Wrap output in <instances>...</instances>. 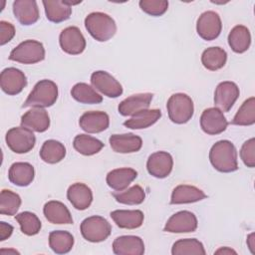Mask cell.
<instances>
[{
    "label": "cell",
    "mask_w": 255,
    "mask_h": 255,
    "mask_svg": "<svg viewBox=\"0 0 255 255\" xmlns=\"http://www.w3.org/2000/svg\"><path fill=\"white\" fill-rule=\"evenodd\" d=\"M212 166L220 172H233L238 169L237 151L234 144L227 139L215 142L209 151Z\"/></svg>",
    "instance_id": "cell-1"
},
{
    "label": "cell",
    "mask_w": 255,
    "mask_h": 255,
    "mask_svg": "<svg viewBox=\"0 0 255 255\" xmlns=\"http://www.w3.org/2000/svg\"><path fill=\"white\" fill-rule=\"evenodd\" d=\"M85 27L89 34L99 42H106L117 32L115 20L106 13L93 12L85 18Z\"/></svg>",
    "instance_id": "cell-2"
},
{
    "label": "cell",
    "mask_w": 255,
    "mask_h": 255,
    "mask_svg": "<svg viewBox=\"0 0 255 255\" xmlns=\"http://www.w3.org/2000/svg\"><path fill=\"white\" fill-rule=\"evenodd\" d=\"M58 99V87L51 80H41L33 88L23 104V108H48Z\"/></svg>",
    "instance_id": "cell-3"
},
{
    "label": "cell",
    "mask_w": 255,
    "mask_h": 255,
    "mask_svg": "<svg viewBox=\"0 0 255 255\" xmlns=\"http://www.w3.org/2000/svg\"><path fill=\"white\" fill-rule=\"evenodd\" d=\"M166 109L169 120L178 125L187 123L193 116V102L189 96L183 93H177L170 96L167 101Z\"/></svg>",
    "instance_id": "cell-4"
},
{
    "label": "cell",
    "mask_w": 255,
    "mask_h": 255,
    "mask_svg": "<svg viewBox=\"0 0 255 255\" xmlns=\"http://www.w3.org/2000/svg\"><path fill=\"white\" fill-rule=\"evenodd\" d=\"M45 59V49L41 42L26 40L15 47L9 55V60L22 64H36Z\"/></svg>",
    "instance_id": "cell-5"
},
{
    "label": "cell",
    "mask_w": 255,
    "mask_h": 255,
    "mask_svg": "<svg viewBox=\"0 0 255 255\" xmlns=\"http://www.w3.org/2000/svg\"><path fill=\"white\" fill-rule=\"evenodd\" d=\"M80 230L87 241L98 243L105 241L111 235L112 226L106 218L93 215L82 221Z\"/></svg>",
    "instance_id": "cell-6"
},
{
    "label": "cell",
    "mask_w": 255,
    "mask_h": 255,
    "mask_svg": "<svg viewBox=\"0 0 255 255\" xmlns=\"http://www.w3.org/2000/svg\"><path fill=\"white\" fill-rule=\"evenodd\" d=\"M8 147L16 153L29 152L36 143V137L32 130L24 127L10 128L5 136Z\"/></svg>",
    "instance_id": "cell-7"
},
{
    "label": "cell",
    "mask_w": 255,
    "mask_h": 255,
    "mask_svg": "<svg viewBox=\"0 0 255 255\" xmlns=\"http://www.w3.org/2000/svg\"><path fill=\"white\" fill-rule=\"evenodd\" d=\"M222 22L218 13L205 11L197 19L196 31L199 37L205 41L215 40L221 33Z\"/></svg>",
    "instance_id": "cell-8"
},
{
    "label": "cell",
    "mask_w": 255,
    "mask_h": 255,
    "mask_svg": "<svg viewBox=\"0 0 255 255\" xmlns=\"http://www.w3.org/2000/svg\"><path fill=\"white\" fill-rule=\"evenodd\" d=\"M91 84L108 98H118L123 94V87L115 77L106 71H96L91 75Z\"/></svg>",
    "instance_id": "cell-9"
},
{
    "label": "cell",
    "mask_w": 255,
    "mask_h": 255,
    "mask_svg": "<svg viewBox=\"0 0 255 255\" xmlns=\"http://www.w3.org/2000/svg\"><path fill=\"white\" fill-rule=\"evenodd\" d=\"M59 43L62 50L69 55H79L86 48V39L76 26L65 28L59 36Z\"/></svg>",
    "instance_id": "cell-10"
},
{
    "label": "cell",
    "mask_w": 255,
    "mask_h": 255,
    "mask_svg": "<svg viewBox=\"0 0 255 255\" xmlns=\"http://www.w3.org/2000/svg\"><path fill=\"white\" fill-rule=\"evenodd\" d=\"M27 85L25 74L17 68H6L0 75V87L2 91L9 95L15 96L20 94Z\"/></svg>",
    "instance_id": "cell-11"
},
{
    "label": "cell",
    "mask_w": 255,
    "mask_h": 255,
    "mask_svg": "<svg viewBox=\"0 0 255 255\" xmlns=\"http://www.w3.org/2000/svg\"><path fill=\"white\" fill-rule=\"evenodd\" d=\"M228 126V122L218 108L205 109L200 117L201 129L210 135L223 132Z\"/></svg>",
    "instance_id": "cell-12"
},
{
    "label": "cell",
    "mask_w": 255,
    "mask_h": 255,
    "mask_svg": "<svg viewBox=\"0 0 255 255\" xmlns=\"http://www.w3.org/2000/svg\"><path fill=\"white\" fill-rule=\"evenodd\" d=\"M198 222L196 216L187 210L174 213L169 217L164 226V231L170 233H188L194 232Z\"/></svg>",
    "instance_id": "cell-13"
},
{
    "label": "cell",
    "mask_w": 255,
    "mask_h": 255,
    "mask_svg": "<svg viewBox=\"0 0 255 255\" xmlns=\"http://www.w3.org/2000/svg\"><path fill=\"white\" fill-rule=\"evenodd\" d=\"M238 86L230 81L221 82L214 92V104L221 112H228L239 97Z\"/></svg>",
    "instance_id": "cell-14"
},
{
    "label": "cell",
    "mask_w": 255,
    "mask_h": 255,
    "mask_svg": "<svg viewBox=\"0 0 255 255\" xmlns=\"http://www.w3.org/2000/svg\"><path fill=\"white\" fill-rule=\"evenodd\" d=\"M173 167V158L166 151L151 153L146 161V169L150 175L156 178L167 177Z\"/></svg>",
    "instance_id": "cell-15"
},
{
    "label": "cell",
    "mask_w": 255,
    "mask_h": 255,
    "mask_svg": "<svg viewBox=\"0 0 255 255\" xmlns=\"http://www.w3.org/2000/svg\"><path fill=\"white\" fill-rule=\"evenodd\" d=\"M79 125L80 128L88 133H98L106 130L109 128L110 118L105 112H86L80 117Z\"/></svg>",
    "instance_id": "cell-16"
},
{
    "label": "cell",
    "mask_w": 255,
    "mask_h": 255,
    "mask_svg": "<svg viewBox=\"0 0 255 255\" xmlns=\"http://www.w3.org/2000/svg\"><path fill=\"white\" fill-rule=\"evenodd\" d=\"M21 126L32 131L44 132L50 127V118L43 108H32L22 116Z\"/></svg>",
    "instance_id": "cell-17"
},
{
    "label": "cell",
    "mask_w": 255,
    "mask_h": 255,
    "mask_svg": "<svg viewBox=\"0 0 255 255\" xmlns=\"http://www.w3.org/2000/svg\"><path fill=\"white\" fill-rule=\"evenodd\" d=\"M152 96L153 95L150 93L131 95L120 103L118 111L124 117L133 116L134 114L149 108Z\"/></svg>",
    "instance_id": "cell-18"
},
{
    "label": "cell",
    "mask_w": 255,
    "mask_h": 255,
    "mask_svg": "<svg viewBox=\"0 0 255 255\" xmlns=\"http://www.w3.org/2000/svg\"><path fill=\"white\" fill-rule=\"evenodd\" d=\"M13 13L18 22L24 26L35 24L39 19V8L34 0L14 1Z\"/></svg>",
    "instance_id": "cell-19"
},
{
    "label": "cell",
    "mask_w": 255,
    "mask_h": 255,
    "mask_svg": "<svg viewBox=\"0 0 255 255\" xmlns=\"http://www.w3.org/2000/svg\"><path fill=\"white\" fill-rule=\"evenodd\" d=\"M113 251L117 255H142L144 243L138 236L124 235L114 240Z\"/></svg>",
    "instance_id": "cell-20"
},
{
    "label": "cell",
    "mask_w": 255,
    "mask_h": 255,
    "mask_svg": "<svg viewBox=\"0 0 255 255\" xmlns=\"http://www.w3.org/2000/svg\"><path fill=\"white\" fill-rule=\"evenodd\" d=\"M109 141L112 149L119 153L136 152L142 146L141 137L133 133L113 134Z\"/></svg>",
    "instance_id": "cell-21"
},
{
    "label": "cell",
    "mask_w": 255,
    "mask_h": 255,
    "mask_svg": "<svg viewBox=\"0 0 255 255\" xmlns=\"http://www.w3.org/2000/svg\"><path fill=\"white\" fill-rule=\"evenodd\" d=\"M67 198L76 209L85 210L92 204L93 192L85 183L76 182L68 188Z\"/></svg>",
    "instance_id": "cell-22"
},
{
    "label": "cell",
    "mask_w": 255,
    "mask_h": 255,
    "mask_svg": "<svg viewBox=\"0 0 255 255\" xmlns=\"http://www.w3.org/2000/svg\"><path fill=\"white\" fill-rule=\"evenodd\" d=\"M136 176L137 172L133 168L122 167L111 170L107 174L106 181L112 189L116 191H123L128 187Z\"/></svg>",
    "instance_id": "cell-23"
},
{
    "label": "cell",
    "mask_w": 255,
    "mask_h": 255,
    "mask_svg": "<svg viewBox=\"0 0 255 255\" xmlns=\"http://www.w3.org/2000/svg\"><path fill=\"white\" fill-rule=\"evenodd\" d=\"M43 213L46 219L53 224H72L73 218L67 206L61 201L51 200L45 203Z\"/></svg>",
    "instance_id": "cell-24"
},
{
    "label": "cell",
    "mask_w": 255,
    "mask_h": 255,
    "mask_svg": "<svg viewBox=\"0 0 255 255\" xmlns=\"http://www.w3.org/2000/svg\"><path fill=\"white\" fill-rule=\"evenodd\" d=\"M204 198H206V194L198 187L188 184H180L172 190L170 204L193 203Z\"/></svg>",
    "instance_id": "cell-25"
},
{
    "label": "cell",
    "mask_w": 255,
    "mask_h": 255,
    "mask_svg": "<svg viewBox=\"0 0 255 255\" xmlns=\"http://www.w3.org/2000/svg\"><path fill=\"white\" fill-rule=\"evenodd\" d=\"M114 222L124 229H135L142 225L144 215L140 210H114L111 212Z\"/></svg>",
    "instance_id": "cell-26"
},
{
    "label": "cell",
    "mask_w": 255,
    "mask_h": 255,
    "mask_svg": "<svg viewBox=\"0 0 255 255\" xmlns=\"http://www.w3.org/2000/svg\"><path fill=\"white\" fill-rule=\"evenodd\" d=\"M35 170L28 162H15L8 171V178L11 183L17 186H28L34 180Z\"/></svg>",
    "instance_id": "cell-27"
},
{
    "label": "cell",
    "mask_w": 255,
    "mask_h": 255,
    "mask_svg": "<svg viewBox=\"0 0 255 255\" xmlns=\"http://www.w3.org/2000/svg\"><path fill=\"white\" fill-rule=\"evenodd\" d=\"M46 17L53 23H61L68 20L72 14V6L67 1L46 0L43 1Z\"/></svg>",
    "instance_id": "cell-28"
},
{
    "label": "cell",
    "mask_w": 255,
    "mask_h": 255,
    "mask_svg": "<svg viewBox=\"0 0 255 255\" xmlns=\"http://www.w3.org/2000/svg\"><path fill=\"white\" fill-rule=\"evenodd\" d=\"M161 117V112L157 109H151V110H143L140 111L133 116H131L130 119L127 120L124 123V126L128 128L131 129H141L146 128L152 125H154Z\"/></svg>",
    "instance_id": "cell-29"
},
{
    "label": "cell",
    "mask_w": 255,
    "mask_h": 255,
    "mask_svg": "<svg viewBox=\"0 0 255 255\" xmlns=\"http://www.w3.org/2000/svg\"><path fill=\"white\" fill-rule=\"evenodd\" d=\"M228 44L233 52L241 54L246 52L251 44V35L247 27L236 25L228 35Z\"/></svg>",
    "instance_id": "cell-30"
},
{
    "label": "cell",
    "mask_w": 255,
    "mask_h": 255,
    "mask_svg": "<svg viewBox=\"0 0 255 255\" xmlns=\"http://www.w3.org/2000/svg\"><path fill=\"white\" fill-rule=\"evenodd\" d=\"M227 61V53L220 47H210L203 51L201 63L209 71H217L223 68Z\"/></svg>",
    "instance_id": "cell-31"
},
{
    "label": "cell",
    "mask_w": 255,
    "mask_h": 255,
    "mask_svg": "<svg viewBox=\"0 0 255 255\" xmlns=\"http://www.w3.org/2000/svg\"><path fill=\"white\" fill-rule=\"evenodd\" d=\"M39 154L43 161L54 164L64 159L66 155V147L58 140L48 139L42 144Z\"/></svg>",
    "instance_id": "cell-32"
},
{
    "label": "cell",
    "mask_w": 255,
    "mask_h": 255,
    "mask_svg": "<svg viewBox=\"0 0 255 255\" xmlns=\"http://www.w3.org/2000/svg\"><path fill=\"white\" fill-rule=\"evenodd\" d=\"M49 246L56 254H66L74 246L73 235L64 230H55L49 234Z\"/></svg>",
    "instance_id": "cell-33"
},
{
    "label": "cell",
    "mask_w": 255,
    "mask_h": 255,
    "mask_svg": "<svg viewBox=\"0 0 255 255\" xmlns=\"http://www.w3.org/2000/svg\"><path fill=\"white\" fill-rule=\"evenodd\" d=\"M73 99L81 104H100L103 102V97L96 90L86 83H78L71 90Z\"/></svg>",
    "instance_id": "cell-34"
},
{
    "label": "cell",
    "mask_w": 255,
    "mask_h": 255,
    "mask_svg": "<svg viewBox=\"0 0 255 255\" xmlns=\"http://www.w3.org/2000/svg\"><path fill=\"white\" fill-rule=\"evenodd\" d=\"M73 145L74 148L83 155H94L104 147V143L100 139L84 133L75 136Z\"/></svg>",
    "instance_id": "cell-35"
},
{
    "label": "cell",
    "mask_w": 255,
    "mask_h": 255,
    "mask_svg": "<svg viewBox=\"0 0 255 255\" xmlns=\"http://www.w3.org/2000/svg\"><path fill=\"white\" fill-rule=\"evenodd\" d=\"M203 244L195 238L179 239L173 243L172 255H205Z\"/></svg>",
    "instance_id": "cell-36"
},
{
    "label": "cell",
    "mask_w": 255,
    "mask_h": 255,
    "mask_svg": "<svg viewBox=\"0 0 255 255\" xmlns=\"http://www.w3.org/2000/svg\"><path fill=\"white\" fill-rule=\"evenodd\" d=\"M232 125L236 126H252L255 124V98L251 97L244 101L236 115L234 116Z\"/></svg>",
    "instance_id": "cell-37"
},
{
    "label": "cell",
    "mask_w": 255,
    "mask_h": 255,
    "mask_svg": "<svg viewBox=\"0 0 255 255\" xmlns=\"http://www.w3.org/2000/svg\"><path fill=\"white\" fill-rule=\"evenodd\" d=\"M113 196L115 199L122 203L127 205H137L144 201L145 193L141 186L139 185H133L128 189H125L123 191L114 192Z\"/></svg>",
    "instance_id": "cell-38"
},
{
    "label": "cell",
    "mask_w": 255,
    "mask_h": 255,
    "mask_svg": "<svg viewBox=\"0 0 255 255\" xmlns=\"http://www.w3.org/2000/svg\"><path fill=\"white\" fill-rule=\"evenodd\" d=\"M16 221L19 223L22 233L28 236H33L39 233L42 224L38 216L30 211H24L15 216Z\"/></svg>",
    "instance_id": "cell-39"
},
{
    "label": "cell",
    "mask_w": 255,
    "mask_h": 255,
    "mask_svg": "<svg viewBox=\"0 0 255 255\" xmlns=\"http://www.w3.org/2000/svg\"><path fill=\"white\" fill-rule=\"evenodd\" d=\"M21 205V197L9 189H3L0 194V212L8 216L15 215Z\"/></svg>",
    "instance_id": "cell-40"
},
{
    "label": "cell",
    "mask_w": 255,
    "mask_h": 255,
    "mask_svg": "<svg viewBox=\"0 0 255 255\" xmlns=\"http://www.w3.org/2000/svg\"><path fill=\"white\" fill-rule=\"evenodd\" d=\"M140 9L150 16H161L168 8V2L165 0H140Z\"/></svg>",
    "instance_id": "cell-41"
},
{
    "label": "cell",
    "mask_w": 255,
    "mask_h": 255,
    "mask_svg": "<svg viewBox=\"0 0 255 255\" xmlns=\"http://www.w3.org/2000/svg\"><path fill=\"white\" fill-rule=\"evenodd\" d=\"M240 157L243 163L248 167L255 166V138L251 137L246 140L240 149Z\"/></svg>",
    "instance_id": "cell-42"
},
{
    "label": "cell",
    "mask_w": 255,
    "mask_h": 255,
    "mask_svg": "<svg viewBox=\"0 0 255 255\" xmlns=\"http://www.w3.org/2000/svg\"><path fill=\"white\" fill-rule=\"evenodd\" d=\"M15 36L14 26L6 21H0V45L3 46L10 42Z\"/></svg>",
    "instance_id": "cell-43"
},
{
    "label": "cell",
    "mask_w": 255,
    "mask_h": 255,
    "mask_svg": "<svg viewBox=\"0 0 255 255\" xmlns=\"http://www.w3.org/2000/svg\"><path fill=\"white\" fill-rule=\"evenodd\" d=\"M12 232H13L12 225H10L4 221L0 222V240L1 241H4L7 238H9L11 236Z\"/></svg>",
    "instance_id": "cell-44"
},
{
    "label": "cell",
    "mask_w": 255,
    "mask_h": 255,
    "mask_svg": "<svg viewBox=\"0 0 255 255\" xmlns=\"http://www.w3.org/2000/svg\"><path fill=\"white\" fill-rule=\"evenodd\" d=\"M247 245L252 254H255V234L251 233L247 237Z\"/></svg>",
    "instance_id": "cell-45"
},
{
    "label": "cell",
    "mask_w": 255,
    "mask_h": 255,
    "mask_svg": "<svg viewBox=\"0 0 255 255\" xmlns=\"http://www.w3.org/2000/svg\"><path fill=\"white\" fill-rule=\"evenodd\" d=\"M214 254H223V255H230V254H237L235 250L229 247H221L214 252Z\"/></svg>",
    "instance_id": "cell-46"
},
{
    "label": "cell",
    "mask_w": 255,
    "mask_h": 255,
    "mask_svg": "<svg viewBox=\"0 0 255 255\" xmlns=\"http://www.w3.org/2000/svg\"><path fill=\"white\" fill-rule=\"evenodd\" d=\"M0 252H1V253H5V252H7V253H15V254H19V252H18V251L13 250V249H9V250H4V249H2Z\"/></svg>",
    "instance_id": "cell-47"
}]
</instances>
